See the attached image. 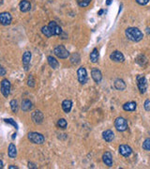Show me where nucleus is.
I'll use <instances>...</instances> for the list:
<instances>
[{"label": "nucleus", "instance_id": "2", "mask_svg": "<svg viewBox=\"0 0 150 169\" xmlns=\"http://www.w3.org/2000/svg\"><path fill=\"white\" fill-rule=\"evenodd\" d=\"M28 139L31 143L36 145H41L45 142V137L41 134H39V132H29Z\"/></svg>", "mask_w": 150, "mask_h": 169}, {"label": "nucleus", "instance_id": "30", "mask_svg": "<svg viewBox=\"0 0 150 169\" xmlns=\"http://www.w3.org/2000/svg\"><path fill=\"white\" fill-rule=\"evenodd\" d=\"M143 148L146 151H150V138H147L143 143Z\"/></svg>", "mask_w": 150, "mask_h": 169}, {"label": "nucleus", "instance_id": "24", "mask_svg": "<svg viewBox=\"0 0 150 169\" xmlns=\"http://www.w3.org/2000/svg\"><path fill=\"white\" fill-rule=\"evenodd\" d=\"M126 83L122 79H116L115 81V88L117 90H124L126 88Z\"/></svg>", "mask_w": 150, "mask_h": 169}, {"label": "nucleus", "instance_id": "20", "mask_svg": "<svg viewBox=\"0 0 150 169\" xmlns=\"http://www.w3.org/2000/svg\"><path fill=\"white\" fill-rule=\"evenodd\" d=\"M8 154H9V157L11 158V159H15L17 156V150H16V147H15L13 143H10L9 146Z\"/></svg>", "mask_w": 150, "mask_h": 169}, {"label": "nucleus", "instance_id": "25", "mask_svg": "<svg viewBox=\"0 0 150 169\" xmlns=\"http://www.w3.org/2000/svg\"><path fill=\"white\" fill-rule=\"evenodd\" d=\"M80 60H81V58H80V55H79L78 53H73L70 55V62L72 64L77 65L80 62Z\"/></svg>", "mask_w": 150, "mask_h": 169}, {"label": "nucleus", "instance_id": "22", "mask_svg": "<svg viewBox=\"0 0 150 169\" xmlns=\"http://www.w3.org/2000/svg\"><path fill=\"white\" fill-rule=\"evenodd\" d=\"M136 105L135 101H128L123 105V109L125 111H134L136 109Z\"/></svg>", "mask_w": 150, "mask_h": 169}, {"label": "nucleus", "instance_id": "4", "mask_svg": "<svg viewBox=\"0 0 150 169\" xmlns=\"http://www.w3.org/2000/svg\"><path fill=\"white\" fill-rule=\"evenodd\" d=\"M136 81H137V86H138L139 90H140L141 93H144L147 89V81H146V76L143 74H139L136 77Z\"/></svg>", "mask_w": 150, "mask_h": 169}, {"label": "nucleus", "instance_id": "6", "mask_svg": "<svg viewBox=\"0 0 150 169\" xmlns=\"http://www.w3.org/2000/svg\"><path fill=\"white\" fill-rule=\"evenodd\" d=\"M115 127L118 132H124L128 129V122L124 117H117L115 121Z\"/></svg>", "mask_w": 150, "mask_h": 169}, {"label": "nucleus", "instance_id": "19", "mask_svg": "<svg viewBox=\"0 0 150 169\" xmlns=\"http://www.w3.org/2000/svg\"><path fill=\"white\" fill-rule=\"evenodd\" d=\"M71 108H72V101L70 100L63 101V102H62V109H63V111L66 113V114H69Z\"/></svg>", "mask_w": 150, "mask_h": 169}, {"label": "nucleus", "instance_id": "37", "mask_svg": "<svg viewBox=\"0 0 150 169\" xmlns=\"http://www.w3.org/2000/svg\"><path fill=\"white\" fill-rule=\"evenodd\" d=\"M112 2H113V0H106V5H107V6H110V5L112 4Z\"/></svg>", "mask_w": 150, "mask_h": 169}, {"label": "nucleus", "instance_id": "1", "mask_svg": "<svg viewBox=\"0 0 150 169\" xmlns=\"http://www.w3.org/2000/svg\"><path fill=\"white\" fill-rule=\"evenodd\" d=\"M125 34H126V37L128 40H131V42H140V40H142L144 38V35H143L142 31L137 27L127 28L126 31H125Z\"/></svg>", "mask_w": 150, "mask_h": 169}, {"label": "nucleus", "instance_id": "3", "mask_svg": "<svg viewBox=\"0 0 150 169\" xmlns=\"http://www.w3.org/2000/svg\"><path fill=\"white\" fill-rule=\"evenodd\" d=\"M55 55L60 59H66L70 56V52L67 50L63 45H56L54 49Z\"/></svg>", "mask_w": 150, "mask_h": 169}, {"label": "nucleus", "instance_id": "29", "mask_svg": "<svg viewBox=\"0 0 150 169\" xmlns=\"http://www.w3.org/2000/svg\"><path fill=\"white\" fill-rule=\"evenodd\" d=\"M90 2H91V0H77V3H78V5L82 8L87 7L90 4Z\"/></svg>", "mask_w": 150, "mask_h": 169}, {"label": "nucleus", "instance_id": "13", "mask_svg": "<svg viewBox=\"0 0 150 169\" xmlns=\"http://www.w3.org/2000/svg\"><path fill=\"white\" fill-rule=\"evenodd\" d=\"M119 153L124 157H128L131 156V154L132 153V150L131 147L128 145H121L119 147Z\"/></svg>", "mask_w": 150, "mask_h": 169}, {"label": "nucleus", "instance_id": "10", "mask_svg": "<svg viewBox=\"0 0 150 169\" xmlns=\"http://www.w3.org/2000/svg\"><path fill=\"white\" fill-rule=\"evenodd\" d=\"M77 75H78V80L82 85H85L87 82V73L86 70L84 67H80L77 70Z\"/></svg>", "mask_w": 150, "mask_h": 169}, {"label": "nucleus", "instance_id": "40", "mask_svg": "<svg viewBox=\"0 0 150 169\" xmlns=\"http://www.w3.org/2000/svg\"><path fill=\"white\" fill-rule=\"evenodd\" d=\"M103 12H104V11H103V9H100V11L99 12V13H98V15H101V14L103 13Z\"/></svg>", "mask_w": 150, "mask_h": 169}, {"label": "nucleus", "instance_id": "32", "mask_svg": "<svg viewBox=\"0 0 150 169\" xmlns=\"http://www.w3.org/2000/svg\"><path fill=\"white\" fill-rule=\"evenodd\" d=\"M4 121L6 122V123H9V124H11L15 129H18V125H17V123L15 122V120H13L12 119H4Z\"/></svg>", "mask_w": 150, "mask_h": 169}, {"label": "nucleus", "instance_id": "38", "mask_svg": "<svg viewBox=\"0 0 150 169\" xmlns=\"http://www.w3.org/2000/svg\"><path fill=\"white\" fill-rule=\"evenodd\" d=\"M9 169H18V166H15V165H9Z\"/></svg>", "mask_w": 150, "mask_h": 169}, {"label": "nucleus", "instance_id": "14", "mask_svg": "<svg viewBox=\"0 0 150 169\" xmlns=\"http://www.w3.org/2000/svg\"><path fill=\"white\" fill-rule=\"evenodd\" d=\"M91 76L93 80H94L96 83H100V81L102 79V74L100 73V70L97 68H93L91 70Z\"/></svg>", "mask_w": 150, "mask_h": 169}, {"label": "nucleus", "instance_id": "36", "mask_svg": "<svg viewBox=\"0 0 150 169\" xmlns=\"http://www.w3.org/2000/svg\"><path fill=\"white\" fill-rule=\"evenodd\" d=\"M28 167L29 168H33V169H36V168H37V166H36V165H35V163H28Z\"/></svg>", "mask_w": 150, "mask_h": 169}, {"label": "nucleus", "instance_id": "17", "mask_svg": "<svg viewBox=\"0 0 150 169\" xmlns=\"http://www.w3.org/2000/svg\"><path fill=\"white\" fill-rule=\"evenodd\" d=\"M21 108H22L24 112H28L30 110H32L33 104L29 100H23L22 104H21Z\"/></svg>", "mask_w": 150, "mask_h": 169}, {"label": "nucleus", "instance_id": "34", "mask_svg": "<svg viewBox=\"0 0 150 169\" xmlns=\"http://www.w3.org/2000/svg\"><path fill=\"white\" fill-rule=\"evenodd\" d=\"M136 2L139 5H141V6H144V5H146L149 2V0H136Z\"/></svg>", "mask_w": 150, "mask_h": 169}, {"label": "nucleus", "instance_id": "42", "mask_svg": "<svg viewBox=\"0 0 150 169\" xmlns=\"http://www.w3.org/2000/svg\"><path fill=\"white\" fill-rule=\"evenodd\" d=\"M12 135H13V136H12V138H13V139H14V138H15V137H16V134H13Z\"/></svg>", "mask_w": 150, "mask_h": 169}, {"label": "nucleus", "instance_id": "28", "mask_svg": "<svg viewBox=\"0 0 150 169\" xmlns=\"http://www.w3.org/2000/svg\"><path fill=\"white\" fill-rule=\"evenodd\" d=\"M57 126L59 128H61V129H66L67 126H68V122H67V120L65 119H60L58 121H57Z\"/></svg>", "mask_w": 150, "mask_h": 169}, {"label": "nucleus", "instance_id": "7", "mask_svg": "<svg viewBox=\"0 0 150 169\" xmlns=\"http://www.w3.org/2000/svg\"><path fill=\"white\" fill-rule=\"evenodd\" d=\"M48 27L53 36H60L62 34V28L54 21H51L48 24Z\"/></svg>", "mask_w": 150, "mask_h": 169}, {"label": "nucleus", "instance_id": "15", "mask_svg": "<svg viewBox=\"0 0 150 169\" xmlns=\"http://www.w3.org/2000/svg\"><path fill=\"white\" fill-rule=\"evenodd\" d=\"M19 8L22 12H27L31 9V3L28 0H22L19 4Z\"/></svg>", "mask_w": 150, "mask_h": 169}, {"label": "nucleus", "instance_id": "31", "mask_svg": "<svg viewBox=\"0 0 150 169\" xmlns=\"http://www.w3.org/2000/svg\"><path fill=\"white\" fill-rule=\"evenodd\" d=\"M27 85H28V86H30V88H34V86H35V80H34L33 75H29L28 76Z\"/></svg>", "mask_w": 150, "mask_h": 169}, {"label": "nucleus", "instance_id": "41", "mask_svg": "<svg viewBox=\"0 0 150 169\" xmlns=\"http://www.w3.org/2000/svg\"><path fill=\"white\" fill-rule=\"evenodd\" d=\"M3 0H0V6H1V5H3Z\"/></svg>", "mask_w": 150, "mask_h": 169}, {"label": "nucleus", "instance_id": "12", "mask_svg": "<svg viewBox=\"0 0 150 169\" xmlns=\"http://www.w3.org/2000/svg\"><path fill=\"white\" fill-rule=\"evenodd\" d=\"M110 58L111 60L115 61V62H124V60H125V58H124V55L121 52L119 51H115V52H113L110 55Z\"/></svg>", "mask_w": 150, "mask_h": 169}, {"label": "nucleus", "instance_id": "33", "mask_svg": "<svg viewBox=\"0 0 150 169\" xmlns=\"http://www.w3.org/2000/svg\"><path fill=\"white\" fill-rule=\"evenodd\" d=\"M144 109H146V111H150V100H146V101H144Z\"/></svg>", "mask_w": 150, "mask_h": 169}, {"label": "nucleus", "instance_id": "39", "mask_svg": "<svg viewBox=\"0 0 150 169\" xmlns=\"http://www.w3.org/2000/svg\"><path fill=\"white\" fill-rule=\"evenodd\" d=\"M3 167H4V163H3L1 159H0V168H3Z\"/></svg>", "mask_w": 150, "mask_h": 169}, {"label": "nucleus", "instance_id": "9", "mask_svg": "<svg viewBox=\"0 0 150 169\" xmlns=\"http://www.w3.org/2000/svg\"><path fill=\"white\" fill-rule=\"evenodd\" d=\"M32 120L34 123L36 124H41L43 122V119H44V115L43 113L39 111V110H36L35 112L32 113Z\"/></svg>", "mask_w": 150, "mask_h": 169}, {"label": "nucleus", "instance_id": "16", "mask_svg": "<svg viewBox=\"0 0 150 169\" xmlns=\"http://www.w3.org/2000/svg\"><path fill=\"white\" fill-rule=\"evenodd\" d=\"M102 160L107 166L111 167L113 165V156L110 152H105L102 156Z\"/></svg>", "mask_w": 150, "mask_h": 169}, {"label": "nucleus", "instance_id": "27", "mask_svg": "<svg viewBox=\"0 0 150 169\" xmlns=\"http://www.w3.org/2000/svg\"><path fill=\"white\" fill-rule=\"evenodd\" d=\"M9 104H10V108H11L12 112H14V113L18 112V101L16 100H11Z\"/></svg>", "mask_w": 150, "mask_h": 169}, {"label": "nucleus", "instance_id": "21", "mask_svg": "<svg viewBox=\"0 0 150 169\" xmlns=\"http://www.w3.org/2000/svg\"><path fill=\"white\" fill-rule=\"evenodd\" d=\"M47 60H48V64L50 65V67H52L53 69H57L59 67L58 61L56 60V58H54V56L49 55L48 58H47Z\"/></svg>", "mask_w": 150, "mask_h": 169}, {"label": "nucleus", "instance_id": "35", "mask_svg": "<svg viewBox=\"0 0 150 169\" xmlns=\"http://www.w3.org/2000/svg\"><path fill=\"white\" fill-rule=\"evenodd\" d=\"M6 70H5V68H3L1 65H0V76H4L5 74H6Z\"/></svg>", "mask_w": 150, "mask_h": 169}, {"label": "nucleus", "instance_id": "26", "mask_svg": "<svg viewBox=\"0 0 150 169\" xmlns=\"http://www.w3.org/2000/svg\"><path fill=\"white\" fill-rule=\"evenodd\" d=\"M41 32H42V34L45 36V37H47V38H51L52 36V33L50 31V29L48 27V25H45V27H42V28H41Z\"/></svg>", "mask_w": 150, "mask_h": 169}, {"label": "nucleus", "instance_id": "18", "mask_svg": "<svg viewBox=\"0 0 150 169\" xmlns=\"http://www.w3.org/2000/svg\"><path fill=\"white\" fill-rule=\"evenodd\" d=\"M102 137L106 142H111L115 138V134L111 130H106L105 132H102Z\"/></svg>", "mask_w": 150, "mask_h": 169}, {"label": "nucleus", "instance_id": "5", "mask_svg": "<svg viewBox=\"0 0 150 169\" xmlns=\"http://www.w3.org/2000/svg\"><path fill=\"white\" fill-rule=\"evenodd\" d=\"M10 88H11V85H10V82L8 79H3L1 81L0 90H1V93L3 94V96L6 97V98H8L10 93Z\"/></svg>", "mask_w": 150, "mask_h": 169}, {"label": "nucleus", "instance_id": "11", "mask_svg": "<svg viewBox=\"0 0 150 169\" xmlns=\"http://www.w3.org/2000/svg\"><path fill=\"white\" fill-rule=\"evenodd\" d=\"M31 58H32V54H31V52H29V51H27V52H24V54L23 55L22 62H23L24 68L25 70H28V69H29Z\"/></svg>", "mask_w": 150, "mask_h": 169}, {"label": "nucleus", "instance_id": "23", "mask_svg": "<svg viewBox=\"0 0 150 169\" xmlns=\"http://www.w3.org/2000/svg\"><path fill=\"white\" fill-rule=\"evenodd\" d=\"M99 58H100V54L98 49H94L90 54V61L92 63H97L99 61Z\"/></svg>", "mask_w": 150, "mask_h": 169}, {"label": "nucleus", "instance_id": "8", "mask_svg": "<svg viewBox=\"0 0 150 169\" xmlns=\"http://www.w3.org/2000/svg\"><path fill=\"white\" fill-rule=\"evenodd\" d=\"M12 21V17L10 13L7 12H4L0 13V24L2 25H9L11 24Z\"/></svg>", "mask_w": 150, "mask_h": 169}]
</instances>
